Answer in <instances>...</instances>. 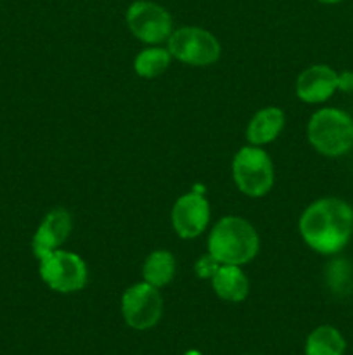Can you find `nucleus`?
<instances>
[{
  "label": "nucleus",
  "mask_w": 353,
  "mask_h": 355,
  "mask_svg": "<svg viewBox=\"0 0 353 355\" xmlns=\"http://www.w3.org/2000/svg\"><path fill=\"white\" fill-rule=\"evenodd\" d=\"M338 78L339 73L327 64L308 66L296 80V96L308 104L324 103L338 90Z\"/></svg>",
  "instance_id": "11"
},
{
  "label": "nucleus",
  "mask_w": 353,
  "mask_h": 355,
  "mask_svg": "<svg viewBox=\"0 0 353 355\" xmlns=\"http://www.w3.org/2000/svg\"><path fill=\"white\" fill-rule=\"evenodd\" d=\"M317 2L327 3V6H331V3H339V2H343V0H317Z\"/></svg>",
  "instance_id": "21"
},
{
  "label": "nucleus",
  "mask_w": 353,
  "mask_h": 355,
  "mask_svg": "<svg viewBox=\"0 0 353 355\" xmlns=\"http://www.w3.org/2000/svg\"><path fill=\"white\" fill-rule=\"evenodd\" d=\"M38 272L42 281L57 293H76L85 288L89 281V269L85 260L73 252L66 250H54L42 257Z\"/></svg>",
  "instance_id": "5"
},
{
  "label": "nucleus",
  "mask_w": 353,
  "mask_h": 355,
  "mask_svg": "<svg viewBox=\"0 0 353 355\" xmlns=\"http://www.w3.org/2000/svg\"><path fill=\"white\" fill-rule=\"evenodd\" d=\"M73 229V218L66 208H54L48 211L40 222L38 229L35 231L31 239V250L37 259H42L47 253L59 250L62 243L68 239L69 232Z\"/></svg>",
  "instance_id": "10"
},
{
  "label": "nucleus",
  "mask_w": 353,
  "mask_h": 355,
  "mask_svg": "<svg viewBox=\"0 0 353 355\" xmlns=\"http://www.w3.org/2000/svg\"><path fill=\"white\" fill-rule=\"evenodd\" d=\"M127 24L135 38L147 45L168 42L173 19L168 10L151 0H135L127 9Z\"/></svg>",
  "instance_id": "8"
},
{
  "label": "nucleus",
  "mask_w": 353,
  "mask_h": 355,
  "mask_svg": "<svg viewBox=\"0 0 353 355\" xmlns=\"http://www.w3.org/2000/svg\"><path fill=\"white\" fill-rule=\"evenodd\" d=\"M210 203L204 194L190 191L182 194L172 208V225L176 236L182 239H194L201 236L210 222Z\"/></svg>",
  "instance_id": "9"
},
{
  "label": "nucleus",
  "mask_w": 353,
  "mask_h": 355,
  "mask_svg": "<svg viewBox=\"0 0 353 355\" xmlns=\"http://www.w3.org/2000/svg\"><path fill=\"white\" fill-rule=\"evenodd\" d=\"M166 49L173 59L189 66H210L217 62L221 54L218 38L199 26H182L173 30Z\"/></svg>",
  "instance_id": "6"
},
{
  "label": "nucleus",
  "mask_w": 353,
  "mask_h": 355,
  "mask_svg": "<svg viewBox=\"0 0 353 355\" xmlns=\"http://www.w3.org/2000/svg\"><path fill=\"white\" fill-rule=\"evenodd\" d=\"M218 267H220V263H218L210 253H206V255H203L199 260H197L196 266H194V270H196L199 279H211L213 274L217 272Z\"/></svg>",
  "instance_id": "18"
},
{
  "label": "nucleus",
  "mask_w": 353,
  "mask_h": 355,
  "mask_svg": "<svg viewBox=\"0 0 353 355\" xmlns=\"http://www.w3.org/2000/svg\"><path fill=\"white\" fill-rule=\"evenodd\" d=\"M308 141L324 156H341L353 148V120L336 107H322L308 121Z\"/></svg>",
  "instance_id": "3"
},
{
  "label": "nucleus",
  "mask_w": 353,
  "mask_h": 355,
  "mask_svg": "<svg viewBox=\"0 0 353 355\" xmlns=\"http://www.w3.org/2000/svg\"><path fill=\"white\" fill-rule=\"evenodd\" d=\"M211 288L215 295L224 302L239 304L249 295V281L242 272L241 266H221L211 277Z\"/></svg>",
  "instance_id": "13"
},
{
  "label": "nucleus",
  "mask_w": 353,
  "mask_h": 355,
  "mask_svg": "<svg viewBox=\"0 0 353 355\" xmlns=\"http://www.w3.org/2000/svg\"><path fill=\"white\" fill-rule=\"evenodd\" d=\"M183 355H203V352H199L197 349H190L187 350V352H183Z\"/></svg>",
  "instance_id": "20"
},
{
  "label": "nucleus",
  "mask_w": 353,
  "mask_h": 355,
  "mask_svg": "<svg viewBox=\"0 0 353 355\" xmlns=\"http://www.w3.org/2000/svg\"><path fill=\"white\" fill-rule=\"evenodd\" d=\"M163 297L159 288L142 283L132 284L121 295V315L132 329L147 331L163 318Z\"/></svg>",
  "instance_id": "7"
},
{
  "label": "nucleus",
  "mask_w": 353,
  "mask_h": 355,
  "mask_svg": "<svg viewBox=\"0 0 353 355\" xmlns=\"http://www.w3.org/2000/svg\"><path fill=\"white\" fill-rule=\"evenodd\" d=\"M176 260L172 252L168 250H154L149 253L142 267V277L145 283L152 284L156 288H163L175 277Z\"/></svg>",
  "instance_id": "14"
},
{
  "label": "nucleus",
  "mask_w": 353,
  "mask_h": 355,
  "mask_svg": "<svg viewBox=\"0 0 353 355\" xmlns=\"http://www.w3.org/2000/svg\"><path fill=\"white\" fill-rule=\"evenodd\" d=\"M345 336L329 324L315 328L305 342V355H345Z\"/></svg>",
  "instance_id": "15"
},
{
  "label": "nucleus",
  "mask_w": 353,
  "mask_h": 355,
  "mask_svg": "<svg viewBox=\"0 0 353 355\" xmlns=\"http://www.w3.org/2000/svg\"><path fill=\"white\" fill-rule=\"evenodd\" d=\"M286 125V113L277 106H266L256 111L246 128V137L251 146H265L275 141Z\"/></svg>",
  "instance_id": "12"
},
{
  "label": "nucleus",
  "mask_w": 353,
  "mask_h": 355,
  "mask_svg": "<svg viewBox=\"0 0 353 355\" xmlns=\"http://www.w3.org/2000/svg\"><path fill=\"white\" fill-rule=\"evenodd\" d=\"M298 227L314 252L334 255L353 234V208L339 198H322L305 208Z\"/></svg>",
  "instance_id": "1"
},
{
  "label": "nucleus",
  "mask_w": 353,
  "mask_h": 355,
  "mask_svg": "<svg viewBox=\"0 0 353 355\" xmlns=\"http://www.w3.org/2000/svg\"><path fill=\"white\" fill-rule=\"evenodd\" d=\"M232 179L246 196H265L270 193L275 180L272 158L260 146H244L232 159Z\"/></svg>",
  "instance_id": "4"
},
{
  "label": "nucleus",
  "mask_w": 353,
  "mask_h": 355,
  "mask_svg": "<svg viewBox=\"0 0 353 355\" xmlns=\"http://www.w3.org/2000/svg\"><path fill=\"white\" fill-rule=\"evenodd\" d=\"M325 281H327V286L331 288L336 295H346L352 290V266L343 259L332 260V262L327 263V267H325Z\"/></svg>",
  "instance_id": "17"
},
{
  "label": "nucleus",
  "mask_w": 353,
  "mask_h": 355,
  "mask_svg": "<svg viewBox=\"0 0 353 355\" xmlns=\"http://www.w3.org/2000/svg\"><path fill=\"white\" fill-rule=\"evenodd\" d=\"M172 59L173 58L168 49L152 45V47L144 49L135 55L134 69L142 78H156L168 69Z\"/></svg>",
  "instance_id": "16"
},
{
  "label": "nucleus",
  "mask_w": 353,
  "mask_h": 355,
  "mask_svg": "<svg viewBox=\"0 0 353 355\" xmlns=\"http://www.w3.org/2000/svg\"><path fill=\"white\" fill-rule=\"evenodd\" d=\"M260 252V236L251 222L225 215L208 236V253L221 266H244Z\"/></svg>",
  "instance_id": "2"
},
{
  "label": "nucleus",
  "mask_w": 353,
  "mask_h": 355,
  "mask_svg": "<svg viewBox=\"0 0 353 355\" xmlns=\"http://www.w3.org/2000/svg\"><path fill=\"white\" fill-rule=\"evenodd\" d=\"M338 89L343 92H353V73L345 71L338 78Z\"/></svg>",
  "instance_id": "19"
}]
</instances>
